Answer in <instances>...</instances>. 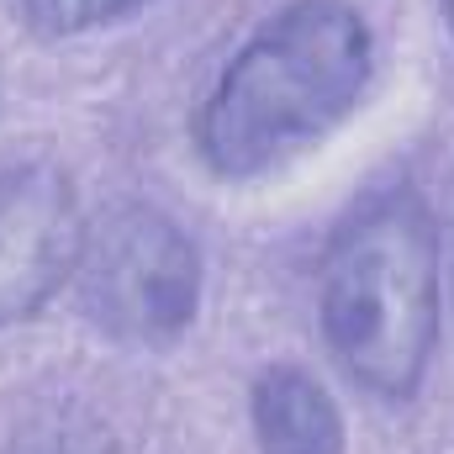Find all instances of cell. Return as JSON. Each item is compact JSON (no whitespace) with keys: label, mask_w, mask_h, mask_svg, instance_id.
Returning a JSON list of instances; mask_svg holds the SVG:
<instances>
[{"label":"cell","mask_w":454,"mask_h":454,"mask_svg":"<svg viewBox=\"0 0 454 454\" xmlns=\"http://www.w3.org/2000/svg\"><path fill=\"white\" fill-rule=\"evenodd\" d=\"M375 32L354 0L275 5L207 85L191 137L217 180H264L317 148L364 101Z\"/></svg>","instance_id":"obj_1"},{"label":"cell","mask_w":454,"mask_h":454,"mask_svg":"<svg viewBox=\"0 0 454 454\" xmlns=\"http://www.w3.org/2000/svg\"><path fill=\"white\" fill-rule=\"evenodd\" d=\"M444 323V238L428 196L407 180L375 185L343 212L317 254V333L348 386L412 402Z\"/></svg>","instance_id":"obj_2"},{"label":"cell","mask_w":454,"mask_h":454,"mask_svg":"<svg viewBox=\"0 0 454 454\" xmlns=\"http://www.w3.org/2000/svg\"><path fill=\"white\" fill-rule=\"evenodd\" d=\"M207 264L180 217L143 196H116L85 217L74 296L96 333L127 348H164L201 312Z\"/></svg>","instance_id":"obj_3"},{"label":"cell","mask_w":454,"mask_h":454,"mask_svg":"<svg viewBox=\"0 0 454 454\" xmlns=\"http://www.w3.org/2000/svg\"><path fill=\"white\" fill-rule=\"evenodd\" d=\"M85 238L74 175L53 159L0 169V328L37 317L69 280Z\"/></svg>","instance_id":"obj_4"},{"label":"cell","mask_w":454,"mask_h":454,"mask_svg":"<svg viewBox=\"0 0 454 454\" xmlns=\"http://www.w3.org/2000/svg\"><path fill=\"white\" fill-rule=\"evenodd\" d=\"M248 434L259 454H343L348 428L333 391L291 359H275L248 386Z\"/></svg>","instance_id":"obj_5"},{"label":"cell","mask_w":454,"mask_h":454,"mask_svg":"<svg viewBox=\"0 0 454 454\" xmlns=\"http://www.w3.org/2000/svg\"><path fill=\"white\" fill-rule=\"evenodd\" d=\"M5 454H121V444H116L112 423L90 402L53 396L16 423Z\"/></svg>","instance_id":"obj_6"},{"label":"cell","mask_w":454,"mask_h":454,"mask_svg":"<svg viewBox=\"0 0 454 454\" xmlns=\"http://www.w3.org/2000/svg\"><path fill=\"white\" fill-rule=\"evenodd\" d=\"M143 5H153V0H16V16H21L27 32H37L48 43H64V37H85L96 27L127 21Z\"/></svg>","instance_id":"obj_7"},{"label":"cell","mask_w":454,"mask_h":454,"mask_svg":"<svg viewBox=\"0 0 454 454\" xmlns=\"http://www.w3.org/2000/svg\"><path fill=\"white\" fill-rule=\"evenodd\" d=\"M444 21H450V37H454V0H444Z\"/></svg>","instance_id":"obj_8"},{"label":"cell","mask_w":454,"mask_h":454,"mask_svg":"<svg viewBox=\"0 0 454 454\" xmlns=\"http://www.w3.org/2000/svg\"><path fill=\"white\" fill-rule=\"evenodd\" d=\"M450 280H454V264H450Z\"/></svg>","instance_id":"obj_9"}]
</instances>
